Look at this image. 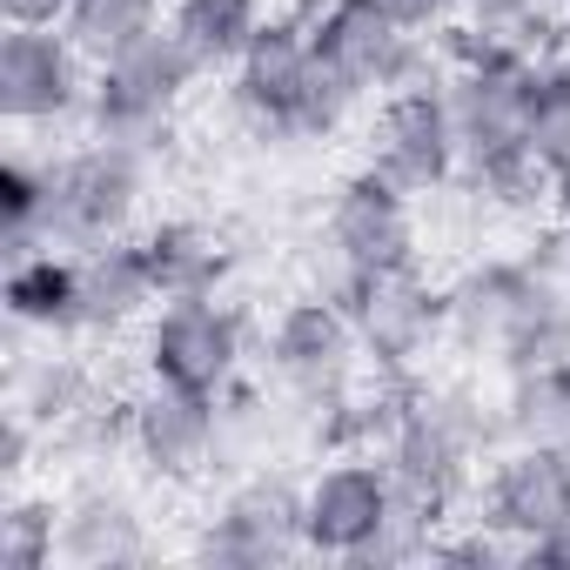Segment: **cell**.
<instances>
[{
	"instance_id": "7c38bea8",
	"label": "cell",
	"mask_w": 570,
	"mask_h": 570,
	"mask_svg": "<svg viewBox=\"0 0 570 570\" xmlns=\"http://www.w3.org/2000/svg\"><path fill=\"white\" fill-rule=\"evenodd\" d=\"M242 363H248V323L235 303H222V289L168 296L148 316V376L228 396L242 383Z\"/></svg>"
},
{
	"instance_id": "603a6c76",
	"label": "cell",
	"mask_w": 570,
	"mask_h": 570,
	"mask_svg": "<svg viewBox=\"0 0 570 570\" xmlns=\"http://www.w3.org/2000/svg\"><path fill=\"white\" fill-rule=\"evenodd\" d=\"M141 242H148V262H155V275H161V303H168V296L215 289L222 268H228L222 235L202 228V222H161V228H148Z\"/></svg>"
},
{
	"instance_id": "277c9868",
	"label": "cell",
	"mask_w": 570,
	"mask_h": 570,
	"mask_svg": "<svg viewBox=\"0 0 570 570\" xmlns=\"http://www.w3.org/2000/svg\"><path fill=\"white\" fill-rule=\"evenodd\" d=\"M450 336L483 350L490 363L530 370V363H563L570 356V296L543 268L523 262H483L450 289Z\"/></svg>"
},
{
	"instance_id": "44dd1931",
	"label": "cell",
	"mask_w": 570,
	"mask_h": 570,
	"mask_svg": "<svg viewBox=\"0 0 570 570\" xmlns=\"http://www.w3.org/2000/svg\"><path fill=\"white\" fill-rule=\"evenodd\" d=\"M262 21H268L262 0H168V28L202 75H228L262 35Z\"/></svg>"
},
{
	"instance_id": "7402d4cb",
	"label": "cell",
	"mask_w": 570,
	"mask_h": 570,
	"mask_svg": "<svg viewBox=\"0 0 570 570\" xmlns=\"http://www.w3.org/2000/svg\"><path fill=\"white\" fill-rule=\"evenodd\" d=\"M8 309L21 330L75 336V255L68 248H35L8 262Z\"/></svg>"
},
{
	"instance_id": "4316f807",
	"label": "cell",
	"mask_w": 570,
	"mask_h": 570,
	"mask_svg": "<svg viewBox=\"0 0 570 570\" xmlns=\"http://www.w3.org/2000/svg\"><path fill=\"white\" fill-rule=\"evenodd\" d=\"M557 8V0H456V14L476 28V35H530L543 14Z\"/></svg>"
},
{
	"instance_id": "30bf717a",
	"label": "cell",
	"mask_w": 570,
	"mask_h": 570,
	"mask_svg": "<svg viewBox=\"0 0 570 570\" xmlns=\"http://www.w3.org/2000/svg\"><path fill=\"white\" fill-rule=\"evenodd\" d=\"M303 483L282 470H248L222 490L208 530L195 537L202 563H228V570H268L303 557Z\"/></svg>"
},
{
	"instance_id": "5bb4252c",
	"label": "cell",
	"mask_w": 570,
	"mask_h": 570,
	"mask_svg": "<svg viewBox=\"0 0 570 570\" xmlns=\"http://www.w3.org/2000/svg\"><path fill=\"white\" fill-rule=\"evenodd\" d=\"M128 450L155 476H168V483H188L202 470H222L228 463V396L155 376L128 403Z\"/></svg>"
},
{
	"instance_id": "e0dca14e",
	"label": "cell",
	"mask_w": 570,
	"mask_h": 570,
	"mask_svg": "<svg viewBox=\"0 0 570 570\" xmlns=\"http://www.w3.org/2000/svg\"><path fill=\"white\" fill-rule=\"evenodd\" d=\"M316 28V48L323 61L370 101V95H390L403 81H416V61H423V41L383 8V0H323L309 14Z\"/></svg>"
},
{
	"instance_id": "4fadbf2b",
	"label": "cell",
	"mask_w": 570,
	"mask_h": 570,
	"mask_svg": "<svg viewBox=\"0 0 570 570\" xmlns=\"http://www.w3.org/2000/svg\"><path fill=\"white\" fill-rule=\"evenodd\" d=\"M95 61L68 41V28H8L0 35V121L8 128H61L88 115Z\"/></svg>"
},
{
	"instance_id": "ac0fdd59",
	"label": "cell",
	"mask_w": 570,
	"mask_h": 570,
	"mask_svg": "<svg viewBox=\"0 0 570 570\" xmlns=\"http://www.w3.org/2000/svg\"><path fill=\"white\" fill-rule=\"evenodd\" d=\"M161 309V275L141 235H115L75 255V336H115Z\"/></svg>"
},
{
	"instance_id": "484cf974",
	"label": "cell",
	"mask_w": 570,
	"mask_h": 570,
	"mask_svg": "<svg viewBox=\"0 0 570 570\" xmlns=\"http://www.w3.org/2000/svg\"><path fill=\"white\" fill-rule=\"evenodd\" d=\"M55 517H61V503L14 497L8 517H0V570H48L55 563Z\"/></svg>"
},
{
	"instance_id": "7a4b0ae2",
	"label": "cell",
	"mask_w": 570,
	"mask_h": 570,
	"mask_svg": "<svg viewBox=\"0 0 570 570\" xmlns=\"http://www.w3.org/2000/svg\"><path fill=\"white\" fill-rule=\"evenodd\" d=\"M228 101L262 141H323L363 101L316 48V28L296 14H268L248 55L228 68Z\"/></svg>"
},
{
	"instance_id": "4dcf8cb0",
	"label": "cell",
	"mask_w": 570,
	"mask_h": 570,
	"mask_svg": "<svg viewBox=\"0 0 570 570\" xmlns=\"http://www.w3.org/2000/svg\"><path fill=\"white\" fill-rule=\"evenodd\" d=\"M557 248H563V262H570V208H563V242H557Z\"/></svg>"
},
{
	"instance_id": "d4e9b609",
	"label": "cell",
	"mask_w": 570,
	"mask_h": 570,
	"mask_svg": "<svg viewBox=\"0 0 570 570\" xmlns=\"http://www.w3.org/2000/svg\"><path fill=\"white\" fill-rule=\"evenodd\" d=\"M530 155L557 188H570V55H543L537 108H530Z\"/></svg>"
},
{
	"instance_id": "9c48e42d",
	"label": "cell",
	"mask_w": 570,
	"mask_h": 570,
	"mask_svg": "<svg viewBox=\"0 0 570 570\" xmlns=\"http://www.w3.org/2000/svg\"><path fill=\"white\" fill-rule=\"evenodd\" d=\"M396 517V476L383 450H336L323 470L303 476V543L309 557L370 563Z\"/></svg>"
},
{
	"instance_id": "6da1fadb",
	"label": "cell",
	"mask_w": 570,
	"mask_h": 570,
	"mask_svg": "<svg viewBox=\"0 0 570 570\" xmlns=\"http://www.w3.org/2000/svg\"><path fill=\"white\" fill-rule=\"evenodd\" d=\"M537 75H543V55H530L510 35H476L443 75L450 121L463 141V175L503 208H537L543 188H557L530 155Z\"/></svg>"
},
{
	"instance_id": "83f0119b",
	"label": "cell",
	"mask_w": 570,
	"mask_h": 570,
	"mask_svg": "<svg viewBox=\"0 0 570 570\" xmlns=\"http://www.w3.org/2000/svg\"><path fill=\"white\" fill-rule=\"evenodd\" d=\"M383 8H390L416 41H430V35H443L450 21H463V14H456V0H383Z\"/></svg>"
},
{
	"instance_id": "52a82bcc",
	"label": "cell",
	"mask_w": 570,
	"mask_h": 570,
	"mask_svg": "<svg viewBox=\"0 0 570 570\" xmlns=\"http://www.w3.org/2000/svg\"><path fill=\"white\" fill-rule=\"evenodd\" d=\"M363 363L370 356H363V336H356L343 296H303L268 323V370H275L282 396L330 430H336V410L350 403Z\"/></svg>"
},
{
	"instance_id": "d6986e66",
	"label": "cell",
	"mask_w": 570,
	"mask_h": 570,
	"mask_svg": "<svg viewBox=\"0 0 570 570\" xmlns=\"http://www.w3.org/2000/svg\"><path fill=\"white\" fill-rule=\"evenodd\" d=\"M148 550L141 537V510L108 490V483H88L61 503L55 517V563H75V570H108V563H135Z\"/></svg>"
},
{
	"instance_id": "3957f363",
	"label": "cell",
	"mask_w": 570,
	"mask_h": 570,
	"mask_svg": "<svg viewBox=\"0 0 570 570\" xmlns=\"http://www.w3.org/2000/svg\"><path fill=\"white\" fill-rule=\"evenodd\" d=\"M490 443H497V403H483L470 383H410L403 416L383 443V463L403 497L450 517V503L476 483V463Z\"/></svg>"
},
{
	"instance_id": "ba28073f",
	"label": "cell",
	"mask_w": 570,
	"mask_h": 570,
	"mask_svg": "<svg viewBox=\"0 0 570 570\" xmlns=\"http://www.w3.org/2000/svg\"><path fill=\"white\" fill-rule=\"evenodd\" d=\"M363 168H376L410 195H436L463 175V141H456L443 81H403L376 95V115L363 128Z\"/></svg>"
},
{
	"instance_id": "cb8c5ba5",
	"label": "cell",
	"mask_w": 570,
	"mask_h": 570,
	"mask_svg": "<svg viewBox=\"0 0 570 570\" xmlns=\"http://www.w3.org/2000/svg\"><path fill=\"white\" fill-rule=\"evenodd\" d=\"M168 21V0H75L68 8V41L101 68L108 55H121L128 41H141L148 28H161Z\"/></svg>"
},
{
	"instance_id": "8992f818",
	"label": "cell",
	"mask_w": 570,
	"mask_h": 570,
	"mask_svg": "<svg viewBox=\"0 0 570 570\" xmlns=\"http://www.w3.org/2000/svg\"><path fill=\"white\" fill-rule=\"evenodd\" d=\"M148 188V155L88 135L68 155H48V248H101L115 235H128L135 208Z\"/></svg>"
},
{
	"instance_id": "ffe728a7",
	"label": "cell",
	"mask_w": 570,
	"mask_h": 570,
	"mask_svg": "<svg viewBox=\"0 0 570 570\" xmlns=\"http://www.w3.org/2000/svg\"><path fill=\"white\" fill-rule=\"evenodd\" d=\"M497 436L537 443V450H570V356L510 370V383L497 396Z\"/></svg>"
},
{
	"instance_id": "8fae6325",
	"label": "cell",
	"mask_w": 570,
	"mask_h": 570,
	"mask_svg": "<svg viewBox=\"0 0 570 570\" xmlns=\"http://www.w3.org/2000/svg\"><path fill=\"white\" fill-rule=\"evenodd\" d=\"M323 242H330V262H336L343 289L350 282H370V275L416 268V195L383 181L376 168H356L336 188L330 215H323Z\"/></svg>"
},
{
	"instance_id": "2e32d148",
	"label": "cell",
	"mask_w": 570,
	"mask_h": 570,
	"mask_svg": "<svg viewBox=\"0 0 570 570\" xmlns=\"http://www.w3.org/2000/svg\"><path fill=\"white\" fill-rule=\"evenodd\" d=\"M563 517H570V450L503 443L490 470H476V523L497 530L503 543L530 550Z\"/></svg>"
},
{
	"instance_id": "f546056e",
	"label": "cell",
	"mask_w": 570,
	"mask_h": 570,
	"mask_svg": "<svg viewBox=\"0 0 570 570\" xmlns=\"http://www.w3.org/2000/svg\"><path fill=\"white\" fill-rule=\"evenodd\" d=\"M523 557H530V563H550V570H570V517H563L550 537H537Z\"/></svg>"
},
{
	"instance_id": "5b68a950",
	"label": "cell",
	"mask_w": 570,
	"mask_h": 570,
	"mask_svg": "<svg viewBox=\"0 0 570 570\" xmlns=\"http://www.w3.org/2000/svg\"><path fill=\"white\" fill-rule=\"evenodd\" d=\"M202 81L195 55L175 41V28H148L141 41H128L121 55H108L95 68V95H88V128L101 141H121V148H141L155 155V141L168 135L175 108L188 101V88Z\"/></svg>"
},
{
	"instance_id": "f1b7e54d",
	"label": "cell",
	"mask_w": 570,
	"mask_h": 570,
	"mask_svg": "<svg viewBox=\"0 0 570 570\" xmlns=\"http://www.w3.org/2000/svg\"><path fill=\"white\" fill-rule=\"evenodd\" d=\"M75 0H0V21L8 28H61Z\"/></svg>"
},
{
	"instance_id": "9a60e30c",
	"label": "cell",
	"mask_w": 570,
	"mask_h": 570,
	"mask_svg": "<svg viewBox=\"0 0 570 570\" xmlns=\"http://www.w3.org/2000/svg\"><path fill=\"white\" fill-rule=\"evenodd\" d=\"M343 303H350V323H356V336H363L370 370H383V376H410V370L450 336V296H436L416 268L350 282Z\"/></svg>"
}]
</instances>
